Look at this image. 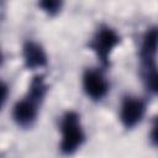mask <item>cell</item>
<instances>
[{
  "mask_svg": "<svg viewBox=\"0 0 158 158\" xmlns=\"http://www.w3.org/2000/svg\"><path fill=\"white\" fill-rule=\"evenodd\" d=\"M62 131V142H60V151L65 154H72L75 152L84 141V133L80 126L79 116L69 111L63 116L60 123Z\"/></svg>",
  "mask_w": 158,
  "mask_h": 158,
  "instance_id": "1",
  "label": "cell"
},
{
  "mask_svg": "<svg viewBox=\"0 0 158 158\" xmlns=\"http://www.w3.org/2000/svg\"><path fill=\"white\" fill-rule=\"evenodd\" d=\"M118 42H120V37L112 28L101 27L94 37V41L91 43V48L98 54L99 59L106 64L110 53L117 46Z\"/></svg>",
  "mask_w": 158,
  "mask_h": 158,
  "instance_id": "2",
  "label": "cell"
},
{
  "mask_svg": "<svg viewBox=\"0 0 158 158\" xmlns=\"http://www.w3.org/2000/svg\"><path fill=\"white\" fill-rule=\"evenodd\" d=\"M83 86L88 96L99 100L104 98L109 90V84L104 75L98 70H86L83 77Z\"/></svg>",
  "mask_w": 158,
  "mask_h": 158,
  "instance_id": "3",
  "label": "cell"
},
{
  "mask_svg": "<svg viewBox=\"0 0 158 158\" xmlns=\"http://www.w3.org/2000/svg\"><path fill=\"white\" fill-rule=\"evenodd\" d=\"M144 104L137 98H126L121 106L120 117L126 127L136 126L143 117Z\"/></svg>",
  "mask_w": 158,
  "mask_h": 158,
  "instance_id": "4",
  "label": "cell"
},
{
  "mask_svg": "<svg viewBox=\"0 0 158 158\" xmlns=\"http://www.w3.org/2000/svg\"><path fill=\"white\" fill-rule=\"evenodd\" d=\"M158 52V28H151L146 32L142 46H141V58L143 59L147 68L154 67V57Z\"/></svg>",
  "mask_w": 158,
  "mask_h": 158,
  "instance_id": "5",
  "label": "cell"
},
{
  "mask_svg": "<svg viewBox=\"0 0 158 158\" xmlns=\"http://www.w3.org/2000/svg\"><path fill=\"white\" fill-rule=\"evenodd\" d=\"M12 116L19 125H31L37 116V102L31 100L30 98L19 101L14 106Z\"/></svg>",
  "mask_w": 158,
  "mask_h": 158,
  "instance_id": "6",
  "label": "cell"
},
{
  "mask_svg": "<svg viewBox=\"0 0 158 158\" xmlns=\"http://www.w3.org/2000/svg\"><path fill=\"white\" fill-rule=\"evenodd\" d=\"M23 59L28 68H41L46 65L47 57L42 47L35 42H27L23 47Z\"/></svg>",
  "mask_w": 158,
  "mask_h": 158,
  "instance_id": "7",
  "label": "cell"
},
{
  "mask_svg": "<svg viewBox=\"0 0 158 158\" xmlns=\"http://www.w3.org/2000/svg\"><path fill=\"white\" fill-rule=\"evenodd\" d=\"M46 93V85L43 81V77L42 75H37L32 79L31 84H30V91H28V98L36 102H38Z\"/></svg>",
  "mask_w": 158,
  "mask_h": 158,
  "instance_id": "8",
  "label": "cell"
},
{
  "mask_svg": "<svg viewBox=\"0 0 158 158\" xmlns=\"http://www.w3.org/2000/svg\"><path fill=\"white\" fill-rule=\"evenodd\" d=\"M146 85L149 89V91H152L154 94H158V70L154 67L147 68Z\"/></svg>",
  "mask_w": 158,
  "mask_h": 158,
  "instance_id": "9",
  "label": "cell"
},
{
  "mask_svg": "<svg viewBox=\"0 0 158 158\" xmlns=\"http://www.w3.org/2000/svg\"><path fill=\"white\" fill-rule=\"evenodd\" d=\"M40 5L43 7L44 11H47L49 14L57 12L59 10V7H60V2H58V1H43Z\"/></svg>",
  "mask_w": 158,
  "mask_h": 158,
  "instance_id": "10",
  "label": "cell"
},
{
  "mask_svg": "<svg viewBox=\"0 0 158 158\" xmlns=\"http://www.w3.org/2000/svg\"><path fill=\"white\" fill-rule=\"evenodd\" d=\"M151 139L156 146H158V117H156L153 122L152 131H151Z\"/></svg>",
  "mask_w": 158,
  "mask_h": 158,
  "instance_id": "11",
  "label": "cell"
}]
</instances>
